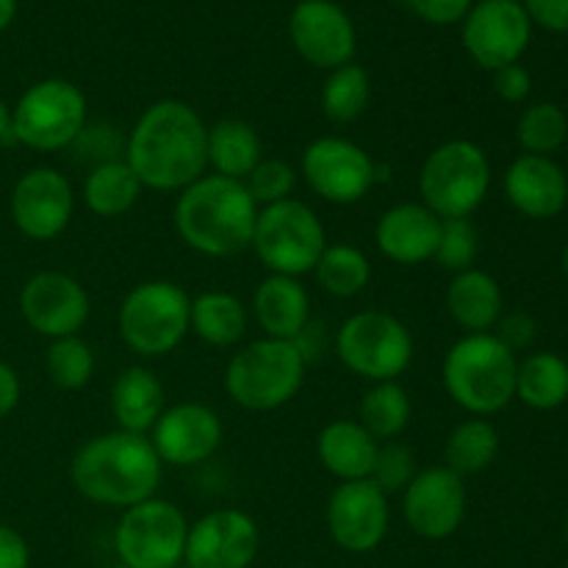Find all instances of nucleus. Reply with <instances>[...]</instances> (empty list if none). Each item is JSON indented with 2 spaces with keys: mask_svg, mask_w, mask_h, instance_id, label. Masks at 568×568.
<instances>
[{
  "mask_svg": "<svg viewBox=\"0 0 568 568\" xmlns=\"http://www.w3.org/2000/svg\"><path fill=\"white\" fill-rule=\"evenodd\" d=\"M209 125L183 100H159L133 122L122 159L150 192H183L209 172Z\"/></svg>",
  "mask_w": 568,
  "mask_h": 568,
  "instance_id": "obj_1",
  "label": "nucleus"
},
{
  "mask_svg": "<svg viewBox=\"0 0 568 568\" xmlns=\"http://www.w3.org/2000/svg\"><path fill=\"white\" fill-rule=\"evenodd\" d=\"M477 253H480V233H477L471 220H442V233H438L436 253L433 261L449 270L453 275L466 272L475 266Z\"/></svg>",
  "mask_w": 568,
  "mask_h": 568,
  "instance_id": "obj_37",
  "label": "nucleus"
},
{
  "mask_svg": "<svg viewBox=\"0 0 568 568\" xmlns=\"http://www.w3.org/2000/svg\"><path fill=\"white\" fill-rule=\"evenodd\" d=\"M469 494L464 477L447 466L416 471L403 491V519L410 532L425 541H447L464 527Z\"/></svg>",
  "mask_w": 568,
  "mask_h": 568,
  "instance_id": "obj_13",
  "label": "nucleus"
},
{
  "mask_svg": "<svg viewBox=\"0 0 568 568\" xmlns=\"http://www.w3.org/2000/svg\"><path fill=\"white\" fill-rule=\"evenodd\" d=\"M11 139V109L0 100V142Z\"/></svg>",
  "mask_w": 568,
  "mask_h": 568,
  "instance_id": "obj_47",
  "label": "nucleus"
},
{
  "mask_svg": "<svg viewBox=\"0 0 568 568\" xmlns=\"http://www.w3.org/2000/svg\"><path fill=\"white\" fill-rule=\"evenodd\" d=\"M491 161L471 139H449L430 150L419 170V203L438 220H469L488 197Z\"/></svg>",
  "mask_w": 568,
  "mask_h": 568,
  "instance_id": "obj_6",
  "label": "nucleus"
},
{
  "mask_svg": "<svg viewBox=\"0 0 568 568\" xmlns=\"http://www.w3.org/2000/svg\"><path fill=\"white\" fill-rule=\"evenodd\" d=\"M499 433L483 416H469L453 427L444 444V466L455 475H480L497 460Z\"/></svg>",
  "mask_w": 568,
  "mask_h": 568,
  "instance_id": "obj_31",
  "label": "nucleus"
},
{
  "mask_svg": "<svg viewBox=\"0 0 568 568\" xmlns=\"http://www.w3.org/2000/svg\"><path fill=\"white\" fill-rule=\"evenodd\" d=\"M494 336L510 349V353H521L532 344L536 338V320L525 311H514V314H503V320L497 322V333Z\"/></svg>",
  "mask_w": 568,
  "mask_h": 568,
  "instance_id": "obj_40",
  "label": "nucleus"
},
{
  "mask_svg": "<svg viewBox=\"0 0 568 568\" xmlns=\"http://www.w3.org/2000/svg\"><path fill=\"white\" fill-rule=\"evenodd\" d=\"M372 100V81L369 72L361 64L349 61V64L336 67V70L327 72L325 83H322L320 92V105L322 114L327 116L336 125H349V122L358 120L366 111Z\"/></svg>",
  "mask_w": 568,
  "mask_h": 568,
  "instance_id": "obj_34",
  "label": "nucleus"
},
{
  "mask_svg": "<svg viewBox=\"0 0 568 568\" xmlns=\"http://www.w3.org/2000/svg\"><path fill=\"white\" fill-rule=\"evenodd\" d=\"M381 442L358 419H333L316 436V458L338 483L369 480Z\"/></svg>",
  "mask_w": 568,
  "mask_h": 568,
  "instance_id": "obj_24",
  "label": "nucleus"
},
{
  "mask_svg": "<svg viewBox=\"0 0 568 568\" xmlns=\"http://www.w3.org/2000/svg\"><path fill=\"white\" fill-rule=\"evenodd\" d=\"M258 203L244 181L205 172L178 192L172 205V225L194 253L205 258H233L253 244Z\"/></svg>",
  "mask_w": 568,
  "mask_h": 568,
  "instance_id": "obj_3",
  "label": "nucleus"
},
{
  "mask_svg": "<svg viewBox=\"0 0 568 568\" xmlns=\"http://www.w3.org/2000/svg\"><path fill=\"white\" fill-rule=\"evenodd\" d=\"M192 297L172 281L136 283L122 297L116 331L122 344L142 358H164L189 336Z\"/></svg>",
  "mask_w": 568,
  "mask_h": 568,
  "instance_id": "obj_7",
  "label": "nucleus"
},
{
  "mask_svg": "<svg viewBox=\"0 0 568 568\" xmlns=\"http://www.w3.org/2000/svg\"><path fill=\"white\" fill-rule=\"evenodd\" d=\"M414 403L410 394L397 381L372 383L358 405V422L377 438V442H397L410 425Z\"/></svg>",
  "mask_w": 568,
  "mask_h": 568,
  "instance_id": "obj_32",
  "label": "nucleus"
},
{
  "mask_svg": "<svg viewBox=\"0 0 568 568\" xmlns=\"http://www.w3.org/2000/svg\"><path fill=\"white\" fill-rule=\"evenodd\" d=\"M416 458L410 453L408 444L403 442H383L381 449H377L375 469H372L369 480L375 483L381 491H386L388 497L392 494H403L405 486L416 477Z\"/></svg>",
  "mask_w": 568,
  "mask_h": 568,
  "instance_id": "obj_39",
  "label": "nucleus"
},
{
  "mask_svg": "<svg viewBox=\"0 0 568 568\" xmlns=\"http://www.w3.org/2000/svg\"><path fill=\"white\" fill-rule=\"evenodd\" d=\"M189 519L170 499H144L122 510L114 527L116 564L125 568H178L186 552Z\"/></svg>",
  "mask_w": 568,
  "mask_h": 568,
  "instance_id": "obj_11",
  "label": "nucleus"
},
{
  "mask_svg": "<svg viewBox=\"0 0 568 568\" xmlns=\"http://www.w3.org/2000/svg\"><path fill=\"white\" fill-rule=\"evenodd\" d=\"M44 369H48L50 383L61 392H81L92 383L98 358L87 338L67 336L50 342L48 355H44Z\"/></svg>",
  "mask_w": 568,
  "mask_h": 568,
  "instance_id": "obj_35",
  "label": "nucleus"
},
{
  "mask_svg": "<svg viewBox=\"0 0 568 568\" xmlns=\"http://www.w3.org/2000/svg\"><path fill=\"white\" fill-rule=\"evenodd\" d=\"M288 33L308 64L320 70H336L353 61L358 37L355 26L342 6L331 0H303L294 6L292 20H288Z\"/></svg>",
  "mask_w": 568,
  "mask_h": 568,
  "instance_id": "obj_20",
  "label": "nucleus"
},
{
  "mask_svg": "<svg viewBox=\"0 0 568 568\" xmlns=\"http://www.w3.org/2000/svg\"><path fill=\"white\" fill-rule=\"evenodd\" d=\"M11 222L31 242H53L70 227L75 192L53 166H33L11 189Z\"/></svg>",
  "mask_w": 568,
  "mask_h": 568,
  "instance_id": "obj_18",
  "label": "nucleus"
},
{
  "mask_svg": "<svg viewBox=\"0 0 568 568\" xmlns=\"http://www.w3.org/2000/svg\"><path fill=\"white\" fill-rule=\"evenodd\" d=\"M532 37V22L519 0H480L464 20V48L483 70L519 64Z\"/></svg>",
  "mask_w": 568,
  "mask_h": 568,
  "instance_id": "obj_16",
  "label": "nucleus"
},
{
  "mask_svg": "<svg viewBox=\"0 0 568 568\" xmlns=\"http://www.w3.org/2000/svg\"><path fill=\"white\" fill-rule=\"evenodd\" d=\"M410 9L433 26H455L464 22L466 14L475 3L471 0H408Z\"/></svg>",
  "mask_w": 568,
  "mask_h": 568,
  "instance_id": "obj_41",
  "label": "nucleus"
},
{
  "mask_svg": "<svg viewBox=\"0 0 568 568\" xmlns=\"http://www.w3.org/2000/svg\"><path fill=\"white\" fill-rule=\"evenodd\" d=\"M564 530H566V541H568V514H566V521H564Z\"/></svg>",
  "mask_w": 568,
  "mask_h": 568,
  "instance_id": "obj_49",
  "label": "nucleus"
},
{
  "mask_svg": "<svg viewBox=\"0 0 568 568\" xmlns=\"http://www.w3.org/2000/svg\"><path fill=\"white\" fill-rule=\"evenodd\" d=\"M205 155H209V170L214 175L233 178V181H247L250 172L264 159V142L255 125L247 120H227L209 125V142H205Z\"/></svg>",
  "mask_w": 568,
  "mask_h": 568,
  "instance_id": "obj_28",
  "label": "nucleus"
},
{
  "mask_svg": "<svg viewBox=\"0 0 568 568\" xmlns=\"http://www.w3.org/2000/svg\"><path fill=\"white\" fill-rule=\"evenodd\" d=\"M344 369L369 383L399 381L414 361V336L399 316L381 308L355 311L333 338Z\"/></svg>",
  "mask_w": 568,
  "mask_h": 568,
  "instance_id": "obj_8",
  "label": "nucleus"
},
{
  "mask_svg": "<svg viewBox=\"0 0 568 568\" xmlns=\"http://www.w3.org/2000/svg\"><path fill=\"white\" fill-rule=\"evenodd\" d=\"M516 399L532 410H555L568 403V361L558 353H532L516 366Z\"/></svg>",
  "mask_w": 568,
  "mask_h": 568,
  "instance_id": "obj_30",
  "label": "nucleus"
},
{
  "mask_svg": "<svg viewBox=\"0 0 568 568\" xmlns=\"http://www.w3.org/2000/svg\"><path fill=\"white\" fill-rule=\"evenodd\" d=\"M142 192V181L125 159L94 164L83 178V205L103 220H116V216L128 214L139 203Z\"/></svg>",
  "mask_w": 568,
  "mask_h": 568,
  "instance_id": "obj_29",
  "label": "nucleus"
},
{
  "mask_svg": "<svg viewBox=\"0 0 568 568\" xmlns=\"http://www.w3.org/2000/svg\"><path fill=\"white\" fill-rule=\"evenodd\" d=\"M87 94L64 78H48L20 94L11 109V139L37 153L72 148L87 128Z\"/></svg>",
  "mask_w": 568,
  "mask_h": 568,
  "instance_id": "obj_10",
  "label": "nucleus"
},
{
  "mask_svg": "<svg viewBox=\"0 0 568 568\" xmlns=\"http://www.w3.org/2000/svg\"><path fill=\"white\" fill-rule=\"evenodd\" d=\"M442 220L425 203H397L377 216L375 244L383 258L399 266L433 261Z\"/></svg>",
  "mask_w": 568,
  "mask_h": 568,
  "instance_id": "obj_22",
  "label": "nucleus"
},
{
  "mask_svg": "<svg viewBox=\"0 0 568 568\" xmlns=\"http://www.w3.org/2000/svg\"><path fill=\"white\" fill-rule=\"evenodd\" d=\"M305 186L331 205H355L372 192L377 166L361 144L344 136H320L300 155Z\"/></svg>",
  "mask_w": 568,
  "mask_h": 568,
  "instance_id": "obj_12",
  "label": "nucleus"
},
{
  "mask_svg": "<svg viewBox=\"0 0 568 568\" xmlns=\"http://www.w3.org/2000/svg\"><path fill=\"white\" fill-rule=\"evenodd\" d=\"M250 320L261 333L283 342H297L311 325V294L300 277L266 275L255 286L250 303Z\"/></svg>",
  "mask_w": 568,
  "mask_h": 568,
  "instance_id": "obj_23",
  "label": "nucleus"
},
{
  "mask_svg": "<svg viewBox=\"0 0 568 568\" xmlns=\"http://www.w3.org/2000/svg\"><path fill=\"white\" fill-rule=\"evenodd\" d=\"M505 197L527 220H552L568 205V175L549 155L521 153L505 170Z\"/></svg>",
  "mask_w": 568,
  "mask_h": 568,
  "instance_id": "obj_21",
  "label": "nucleus"
},
{
  "mask_svg": "<svg viewBox=\"0 0 568 568\" xmlns=\"http://www.w3.org/2000/svg\"><path fill=\"white\" fill-rule=\"evenodd\" d=\"M178 568H186V566H178Z\"/></svg>",
  "mask_w": 568,
  "mask_h": 568,
  "instance_id": "obj_51",
  "label": "nucleus"
},
{
  "mask_svg": "<svg viewBox=\"0 0 568 568\" xmlns=\"http://www.w3.org/2000/svg\"><path fill=\"white\" fill-rule=\"evenodd\" d=\"M516 139L530 155L558 153L568 139V116L558 103H532L516 122Z\"/></svg>",
  "mask_w": 568,
  "mask_h": 568,
  "instance_id": "obj_36",
  "label": "nucleus"
},
{
  "mask_svg": "<svg viewBox=\"0 0 568 568\" xmlns=\"http://www.w3.org/2000/svg\"><path fill=\"white\" fill-rule=\"evenodd\" d=\"M222 436L225 430L220 416L203 403L166 405L153 430L148 433L161 464L175 469H189L214 458L222 447Z\"/></svg>",
  "mask_w": 568,
  "mask_h": 568,
  "instance_id": "obj_19",
  "label": "nucleus"
},
{
  "mask_svg": "<svg viewBox=\"0 0 568 568\" xmlns=\"http://www.w3.org/2000/svg\"><path fill=\"white\" fill-rule=\"evenodd\" d=\"M311 275L316 277L322 288L327 294L338 300L358 297L372 281V261L369 255L361 247L347 242H327V247L322 250L320 261H316L314 272Z\"/></svg>",
  "mask_w": 568,
  "mask_h": 568,
  "instance_id": "obj_33",
  "label": "nucleus"
},
{
  "mask_svg": "<svg viewBox=\"0 0 568 568\" xmlns=\"http://www.w3.org/2000/svg\"><path fill=\"white\" fill-rule=\"evenodd\" d=\"M261 552L258 521L239 508H216L189 525L186 568H250Z\"/></svg>",
  "mask_w": 568,
  "mask_h": 568,
  "instance_id": "obj_17",
  "label": "nucleus"
},
{
  "mask_svg": "<svg viewBox=\"0 0 568 568\" xmlns=\"http://www.w3.org/2000/svg\"><path fill=\"white\" fill-rule=\"evenodd\" d=\"M325 525L333 544L349 555L375 552L388 536L392 505L388 494L372 480L338 483L325 508Z\"/></svg>",
  "mask_w": 568,
  "mask_h": 568,
  "instance_id": "obj_15",
  "label": "nucleus"
},
{
  "mask_svg": "<svg viewBox=\"0 0 568 568\" xmlns=\"http://www.w3.org/2000/svg\"><path fill=\"white\" fill-rule=\"evenodd\" d=\"M250 331V308L231 292L211 288L192 297L189 333L209 347H236Z\"/></svg>",
  "mask_w": 568,
  "mask_h": 568,
  "instance_id": "obj_27",
  "label": "nucleus"
},
{
  "mask_svg": "<svg viewBox=\"0 0 568 568\" xmlns=\"http://www.w3.org/2000/svg\"><path fill=\"white\" fill-rule=\"evenodd\" d=\"M300 172L294 170L288 161L283 159H261V164L255 166L247 175L244 186L250 189L253 200L258 203V209L272 203H281V200H288L297 189Z\"/></svg>",
  "mask_w": 568,
  "mask_h": 568,
  "instance_id": "obj_38",
  "label": "nucleus"
},
{
  "mask_svg": "<svg viewBox=\"0 0 568 568\" xmlns=\"http://www.w3.org/2000/svg\"><path fill=\"white\" fill-rule=\"evenodd\" d=\"M31 566V547L14 527L0 525V568H28Z\"/></svg>",
  "mask_w": 568,
  "mask_h": 568,
  "instance_id": "obj_44",
  "label": "nucleus"
},
{
  "mask_svg": "<svg viewBox=\"0 0 568 568\" xmlns=\"http://www.w3.org/2000/svg\"><path fill=\"white\" fill-rule=\"evenodd\" d=\"M560 266H564V275L568 277V244H566L564 255H560Z\"/></svg>",
  "mask_w": 568,
  "mask_h": 568,
  "instance_id": "obj_48",
  "label": "nucleus"
},
{
  "mask_svg": "<svg viewBox=\"0 0 568 568\" xmlns=\"http://www.w3.org/2000/svg\"><path fill=\"white\" fill-rule=\"evenodd\" d=\"M516 353L494 333H466L444 355V392L469 416L488 419L516 399Z\"/></svg>",
  "mask_w": 568,
  "mask_h": 568,
  "instance_id": "obj_4",
  "label": "nucleus"
},
{
  "mask_svg": "<svg viewBox=\"0 0 568 568\" xmlns=\"http://www.w3.org/2000/svg\"><path fill=\"white\" fill-rule=\"evenodd\" d=\"M114 568H125V566H120V564H116V566H114Z\"/></svg>",
  "mask_w": 568,
  "mask_h": 568,
  "instance_id": "obj_50",
  "label": "nucleus"
},
{
  "mask_svg": "<svg viewBox=\"0 0 568 568\" xmlns=\"http://www.w3.org/2000/svg\"><path fill=\"white\" fill-rule=\"evenodd\" d=\"M20 314L37 336L55 342V338L81 336L92 314V303L78 277L59 270H42L22 283Z\"/></svg>",
  "mask_w": 568,
  "mask_h": 568,
  "instance_id": "obj_14",
  "label": "nucleus"
},
{
  "mask_svg": "<svg viewBox=\"0 0 568 568\" xmlns=\"http://www.w3.org/2000/svg\"><path fill=\"white\" fill-rule=\"evenodd\" d=\"M20 397H22L20 377H17V372L11 369L6 361H0V419H6V416L20 405Z\"/></svg>",
  "mask_w": 568,
  "mask_h": 568,
  "instance_id": "obj_45",
  "label": "nucleus"
},
{
  "mask_svg": "<svg viewBox=\"0 0 568 568\" xmlns=\"http://www.w3.org/2000/svg\"><path fill=\"white\" fill-rule=\"evenodd\" d=\"M14 14H17V0H0V31H6V28L11 26Z\"/></svg>",
  "mask_w": 568,
  "mask_h": 568,
  "instance_id": "obj_46",
  "label": "nucleus"
},
{
  "mask_svg": "<svg viewBox=\"0 0 568 568\" xmlns=\"http://www.w3.org/2000/svg\"><path fill=\"white\" fill-rule=\"evenodd\" d=\"M305 361L297 342L261 336L231 355L225 392L239 408L266 414L292 403L305 383Z\"/></svg>",
  "mask_w": 568,
  "mask_h": 568,
  "instance_id": "obj_5",
  "label": "nucleus"
},
{
  "mask_svg": "<svg viewBox=\"0 0 568 568\" xmlns=\"http://www.w3.org/2000/svg\"><path fill=\"white\" fill-rule=\"evenodd\" d=\"M525 11L530 22L555 33H568V0H525Z\"/></svg>",
  "mask_w": 568,
  "mask_h": 568,
  "instance_id": "obj_43",
  "label": "nucleus"
},
{
  "mask_svg": "<svg viewBox=\"0 0 568 568\" xmlns=\"http://www.w3.org/2000/svg\"><path fill=\"white\" fill-rule=\"evenodd\" d=\"M447 311L466 333H491L505 314L503 286L486 270L458 272L447 286Z\"/></svg>",
  "mask_w": 568,
  "mask_h": 568,
  "instance_id": "obj_26",
  "label": "nucleus"
},
{
  "mask_svg": "<svg viewBox=\"0 0 568 568\" xmlns=\"http://www.w3.org/2000/svg\"><path fill=\"white\" fill-rule=\"evenodd\" d=\"M164 464L148 436L111 430L92 436L70 460L72 488L87 503L128 510L153 499L161 486Z\"/></svg>",
  "mask_w": 568,
  "mask_h": 568,
  "instance_id": "obj_2",
  "label": "nucleus"
},
{
  "mask_svg": "<svg viewBox=\"0 0 568 568\" xmlns=\"http://www.w3.org/2000/svg\"><path fill=\"white\" fill-rule=\"evenodd\" d=\"M494 92H497L505 103H525L532 92L530 72L521 64L503 67V70L494 72Z\"/></svg>",
  "mask_w": 568,
  "mask_h": 568,
  "instance_id": "obj_42",
  "label": "nucleus"
},
{
  "mask_svg": "<svg viewBox=\"0 0 568 568\" xmlns=\"http://www.w3.org/2000/svg\"><path fill=\"white\" fill-rule=\"evenodd\" d=\"M325 247V225L320 214L303 200L288 197L258 209L250 250H255L270 275H311Z\"/></svg>",
  "mask_w": 568,
  "mask_h": 568,
  "instance_id": "obj_9",
  "label": "nucleus"
},
{
  "mask_svg": "<svg viewBox=\"0 0 568 568\" xmlns=\"http://www.w3.org/2000/svg\"><path fill=\"white\" fill-rule=\"evenodd\" d=\"M109 408L116 422V430L148 436L166 408L159 375L148 366H125L111 383Z\"/></svg>",
  "mask_w": 568,
  "mask_h": 568,
  "instance_id": "obj_25",
  "label": "nucleus"
}]
</instances>
